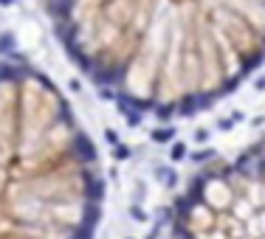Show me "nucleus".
Instances as JSON below:
<instances>
[{
	"instance_id": "f03ea898",
	"label": "nucleus",
	"mask_w": 265,
	"mask_h": 239,
	"mask_svg": "<svg viewBox=\"0 0 265 239\" xmlns=\"http://www.w3.org/2000/svg\"><path fill=\"white\" fill-rule=\"evenodd\" d=\"M102 169L57 82L20 56L0 59V239H94Z\"/></svg>"
},
{
	"instance_id": "7ed1b4c3",
	"label": "nucleus",
	"mask_w": 265,
	"mask_h": 239,
	"mask_svg": "<svg viewBox=\"0 0 265 239\" xmlns=\"http://www.w3.org/2000/svg\"><path fill=\"white\" fill-rule=\"evenodd\" d=\"M172 239H265V135L187 183L172 208Z\"/></svg>"
},
{
	"instance_id": "f257e3e1",
	"label": "nucleus",
	"mask_w": 265,
	"mask_h": 239,
	"mask_svg": "<svg viewBox=\"0 0 265 239\" xmlns=\"http://www.w3.org/2000/svg\"><path fill=\"white\" fill-rule=\"evenodd\" d=\"M65 56L102 96L187 115L265 62V0H45Z\"/></svg>"
}]
</instances>
